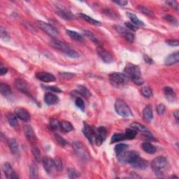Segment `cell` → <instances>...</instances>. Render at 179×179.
<instances>
[{"label": "cell", "mask_w": 179, "mask_h": 179, "mask_svg": "<svg viewBox=\"0 0 179 179\" xmlns=\"http://www.w3.org/2000/svg\"><path fill=\"white\" fill-rule=\"evenodd\" d=\"M125 74L137 85H141L144 83L140 68L133 64H127L124 70Z\"/></svg>", "instance_id": "6da1fadb"}, {"label": "cell", "mask_w": 179, "mask_h": 179, "mask_svg": "<svg viewBox=\"0 0 179 179\" xmlns=\"http://www.w3.org/2000/svg\"><path fill=\"white\" fill-rule=\"evenodd\" d=\"M151 169L157 176H162L169 168V162L165 157L158 156L154 158L151 164Z\"/></svg>", "instance_id": "7a4b0ae2"}, {"label": "cell", "mask_w": 179, "mask_h": 179, "mask_svg": "<svg viewBox=\"0 0 179 179\" xmlns=\"http://www.w3.org/2000/svg\"><path fill=\"white\" fill-rule=\"evenodd\" d=\"M109 80L111 84L116 88H120L127 84L129 78L125 74L113 72L109 74Z\"/></svg>", "instance_id": "3957f363"}, {"label": "cell", "mask_w": 179, "mask_h": 179, "mask_svg": "<svg viewBox=\"0 0 179 179\" xmlns=\"http://www.w3.org/2000/svg\"><path fill=\"white\" fill-rule=\"evenodd\" d=\"M73 148L77 157L83 162H88L90 160V156L87 148L85 147V146L81 142L78 141H74L73 143Z\"/></svg>", "instance_id": "277c9868"}, {"label": "cell", "mask_w": 179, "mask_h": 179, "mask_svg": "<svg viewBox=\"0 0 179 179\" xmlns=\"http://www.w3.org/2000/svg\"><path fill=\"white\" fill-rule=\"evenodd\" d=\"M115 110L118 115L122 117H131L132 112L129 106L123 100L118 99L115 103Z\"/></svg>", "instance_id": "5b68a950"}, {"label": "cell", "mask_w": 179, "mask_h": 179, "mask_svg": "<svg viewBox=\"0 0 179 179\" xmlns=\"http://www.w3.org/2000/svg\"><path fill=\"white\" fill-rule=\"evenodd\" d=\"M37 25L45 33L51 36V37H55L58 35L59 32L58 29H57L55 27L52 26L49 23H46L43 21H37Z\"/></svg>", "instance_id": "8992f818"}, {"label": "cell", "mask_w": 179, "mask_h": 179, "mask_svg": "<svg viewBox=\"0 0 179 179\" xmlns=\"http://www.w3.org/2000/svg\"><path fill=\"white\" fill-rule=\"evenodd\" d=\"M97 54L99 55L100 58L102 59L104 62L106 64H110L114 61V58L111 53L107 51L106 49H104L103 47L98 46L97 48Z\"/></svg>", "instance_id": "52a82bcc"}, {"label": "cell", "mask_w": 179, "mask_h": 179, "mask_svg": "<svg viewBox=\"0 0 179 179\" xmlns=\"http://www.w3.org/2000/svg\"><path fill=\"white\" fill-rule=\"evenodd\" d=\"M107 136V130L104 127H98L95 131V141L97 146H101L103 144L104 140L106 139Z\"/></svg>", "instance_id": "ba28073f"}, {"label": "cell", "mask_w": 179, "mask_h": 179, "mask_svg": "<svg viewBox=\"0 0 179 179\" xmlns=\"http://www.w3.org/2000/svg\"><path fill=\"white\" fill-rule=\"evenodd\" d=\"M114 28L116 30H117L118 33L123 36L128 42L130 43L134 42L135 37H134V35L132 33V32H130L129 30H127V29H126L125 28H123V27L119 25H115L114 26Z\"/></svg>", "instance_id": "9c48e42d"}, {"label": "cell", "mask_w": 179, "mask_h": 179, "mask_svg": "<svg viewBox=\"0 0 179 179\" xmlns=\"http://www.w3.org/2000/svg\"><path fill=\"white\" fill-rule=\"evenodd\" d=\"M15 86L18 89V90L23 93L30 95V88H29L28 83L25 80L21 79H17L15 80Z\"/></svg>", "instance_id": "30bf717a"}, {"label": "cell", "mask_w": 179, "mask_h": 179, "mask_svg": "<svg viewBox=\"0 0 179 179\" xmlns=\"http://www.w3.org/2000/svg\"><path fill=\"white\" fill-rule=\"evenodd\" d=\"M2 170L5 175V176L8 179L19 178L18 175L15 172L13 168H12V166L8 162H5L4 165H2Z\"/></svg>", "instance_id": "8fae6325"}, {"label": "cell", "mask_w": 179, "mask_h": 179, "mask_svg": "<svg viewBox=\"0 0 179 179\" xmlns=\"http://www.w3.org/2000/svg\"><path fill=\"white\" fill-rule=\"evenodd\" d=\"M83 133L85 136L86 138L88 139V141L92 144L95 138V130L92 129V127L86 123H83Z\"/></svg>", "instance_id": "7c38bea8"}, {"label": "cell", "mask_w": 179, "mask_h": 179, "mask_svg": "<svg viewBox=\"0 0 179 179\" xmlns=\"http://www.w3.org/2000/svg\"><path fill=\"white\" fill-rule=\"evenodd\" d=\"M56 7L58 8V11H56L57 14L60 16L62 18L65 20H72L74 19V14L71 13V11L67 9L66 8L62 7L61 5H57Z\"/></svg>", "instance_id": "4fadbf2b"}, {"label": "cell", "mask_w": 179, "mask_h": 179, "mask_svg": "<svg viewBox=\"0 0 179 179\" xmlns=\"http://www.w3.org/2000/svg\"><path fill=\"white\" fill-rule=\"evenodd\" d=\"M50 46L54 48V49L61 50V51H63L64 53L67 51L68 49H70L69 46L67 43L64 42V41H59L58 39H52L50 41Z\"/></svg>", "instance_id": "5bb4252c"}, {"label": "cell", "mask_w": 179, "mask_h": 179, "mask_svg": "<svg viewBox=\"0 0 179 179\" xmlns=\"http://www.w3.org/2000/svg\"><path fill=\"white\" fill-rule=\"evenodd\" d=\"M24 133H25L27 139L32 144H34L37 141V136L30 125H26L24 126Z\"/></svg>", "instance_id": "9a60e30c"}, {"label": "cell", "mask_w": 179, "mask_h": 179, "mask_svg": "<svg viewBox=\"0 0 179 179\" xmlns=\"http://www.w3.org/2000/svg\"><path fill=\"white\" fill-rule=\"evenodd\" d=\"M15 114L21 120L25 122H29L30 120V114H29L28 111H27L25 109L16 108L15 109Z\"/></svg>", "instance_id": "2e32d148"}, {"label": "cell", "mask_w": 179, "mask_h": 179, "mask_svg": "<svg viewBox=\"0 0 179 179\" xmlns=\"http://www.w3.org/2000/svg\"><path fill=\"white\" fill-rule=\"evenodd\" d=\"M42 162L45 171H46L49 174H51L53 171V169H55L54 160L49 157H45L43 159Z\"/></svg>", "instance_id": "e0dca14e"}, {"label": "cell", "mask_w": 179, "mask_h": 179, "mask_svg": "<svg viewBox=\"0 0 179 179\" xmlns=\"http://www.w3.org/2000/svg\"><path fill=\"white\" fill-rule=\"evenodd\" d=\"M36 77L44 83H51L56 80L55 77L53 74L48 72H38L36 74Z\"/></svg>", "instance_id": "ac0fdd59"}, {"label": "cell", "mask_w": 179, "mask_h": 179, "mask_svg": "<svg viewBox=\"0 0 179 179\" xmlns=\"http://www.w3.org/2000/svg\"><path fill=\"white\" fill-rule=\"evenodd\" d=\"M143 119L146 123H151L153 118V108L151 105H147L143 110Z\"/></svg>", "instance_id": "d6986e66"}, {"label": "cell", "mask_w": 179, "mask_h": 179, "mask_svg": "<svg viewBox=\"0 0 179 179\" xmlns=\"http://www.w3.org/2000/svg\"><path fill=\"white\" fill-rule=\"evenodd\" d=\"M8 145L12 154L15 156L18 157L20 156V148L16 140L14 139H10L8 141Z\"/></svg>", "instance_id": "ffe728a7"}, {"label": "cell", "mask_w": 179, "mask_h": 179, "mask_svg": "<svg viewBox=\"0 0 179 179\" xmlns=\"http://www.w3.org/2000/svg\"><path fill=\"white\" fill-rule=\"evenodd\" d=\"M59 98L52 92H47L44 96V101L48 105H54L58 102Z\"/></svg>", "instance_id": "44dd1931"}, {"label": "cell", "mask_w": 179, "mask_h": 179, "mask_svg": "<svg viewBox=\"0 0 179 179\" xmlns=\"http://www.w3.org/2000/svg\"><path fill=\"white\" fill-rule=\"evenodd\" d=\"M179 62V53L178 51L173 53L169 55L165 58V63L167 66H170V65H173L178 63Z\"/></svg>", "instance_id": "7402d4cb"}, {"label": "cell", "mask_w": 179, "mask_h": 179, "mask_svg": "<svg viewBox=\"0 0 179 179\" xmlns=\"http://www.w3.org/2000/svg\"><path fill=\"white\" fill-rule=\"evenodd\" d=\"M132 166L135 169L144 170L148 167V162L147 160L142 159L141 157H139L138 158H137V160L135 161V162H134L132 164Z\"/></svg>", "instance_id": "603a6c76"}, {"label": "cell", "mask_w": 179, "mask_h": 179, "mask_svg": "<svg viewBox=\"0 0 179 179\" xmlns=\"http://www.w3.org/2000/svg\"><path fill=\"white\" fill-rule=\"evenodd\" d=\"M0 92L5 97H11L12 95V90L10 86L4 83H2L0 84Z\"/></svg>", "instance_id": "cb8c5ba5"}, {"label": "cell", "mask_w": 179, "mask_h": 179, "mask_svg": "<svg viewBox=\"0 0 179 179\" xmlns=\"http://www.w3.org/2000/svg\"><path fill=\"white\" fill-rule=\"evenodd\" d=\"M141 148L146 153L148 154H154L156 153V146H153L152 144L149 142H144L141 144Z\"/></svg>", "instance_id": "d4e9b609"}, {"label": "cell", "mask_w": 179, "mask_h": 179, "mask_svg": "<svg viewBox=\"0 0 179 179\" xmlns=\"http://www.w3.org/2000/svg\"><path fill=\"white\" fill-rule=\"evenodd\" d=\"M164 92H165L166 100L169 101H174L176 100V94L173 88L171 87H165L164 88Z\"/></svg>", "instance_id": "484cf974"}, {"label": "cell", "mask_w": 179, "mask_h": 179, "mask_svg": "<svg viewBox=\"0 0 179 179\" xmlns=\"http://www.w3.org/2000/svg\"><path fill=\"white\" fill-rule=\"evenodd\" d=\"M59 129H61L62 132L67 133L72 131L74 130V127L69 122L63 120L62 122H59Z\"/></svg>", "instance_id": "4316f807"}, {"label": "cell", "mask_w": 179, "mask_h": 179, "mask_svg": "<svg viewBox=\"0 0 179 179\" xmlns=\"http://www.w3.org/2000/svg\"><path fill=\"white\" fill-rule=\"evenodd\" d=\"M127 15L128 16V17L130 18L131 23H132L134 25H136V27L144 26V23H143V21H141V20H140L136 15L131 13H127Z\"/></svg>", "instance_id": "83f0119b"}, {"label": "cell", "mask_w": 179, "mask_h": 179, "mask_svg": "<svg viewBox=\"0 0 179 179\" xmlns=\"http://www.w3.org/2000/svg\"><path fill=\"white\" fill-rule=\"evenodd\" d=\"M139 157V153L136 151H130L127 152V163H129L130 165L135 162L137 160V158Z\"/></svg>", "instance_id": "f1b7e54d"}, {"label": "cell", "mask_w": 179, "mask_h": 179, "mask_svg": "<svg viewBox=\"0 0 179 179\" xmlns=\"http://www.w3.org/2000/svg\"><path fill=\"white\" fill-rule=\"evenodd\" d=\"M79 16H80L81 18H83V20H85L86 22H88L90 24H92V25H95V26H100L101 25V23L98 21V20H96L92 18L90 16H87L86 14H83V13H80Z\"/></svg>", "instance_id": "f546056e"}, {"label": "cell", "mask_w": 179, "mask_h": 179, "mask_svg": "<svg viewBox=\"0 0 179 179\" xmlns=\"http://www.w3.org/2000/svg\"><path fill=\"white\" fill-rule=\"evenodd\" d=\"M67 34L69 35V37L71 38H72V39L75 40V41H83V40H84V38H83V36L81 34H79L78 32H76L75 31H72V30H69V29H67Z\"/></svg>", "instance_id": "4dcf8cb0"}, {"label": "cell", "mask_w": 179, "mask_h": 179, "mask_svg": "<svg viewBox=\"0 0 179 179\" xmlns=\"http://www.w3.org/2000/svg\"><path fill=\"white\" fill-rule=\"evenodd\" d=\"M76 91L77 92H78L79 95H81L82 97H84L85 98H88L91 96L90 92L88 90V89L87 88L83 85H79Z\"/></svg>", "instance_id": "1f68e13d"}, {"label": "cell", "mask_w": 179, "mask_h": 179, "mask_svg": "<svg viewBox=\"0 0 179 179\" xmlns=\"http://www.w3.org/2000/svg\"><path fill=\"white\" fill-rule=\"evenodd\" d=\"M32 153L35 158V160L38 162H41L42 160V157H41V154L40 150L38 149L37 146L33 144L32 146Z\"/></svg>", "instance_id": "d6a6232c"}, {"label": "cell", "mask_w": 179, "mask_h": 179, "mask_svg": "<svg viewBox=\"0 0 179 179\" xmlns=\"http://www.w3.org/2000/svg\"><path fill=\"white\" fill-rule=\"evenodd\" d=\"M17 115L13 113H8L7 115V120L8 123L11 127H16L18 125V120Z\"/></svg>", "instance_id": "836d02e7"}, {"label": "cell", "mask_w": 179, "mask_h": 179, "mask_svg": "<svg viewBox=\"0 0 179 179\" xmlns=\"http://www.w3.org/2000/svg\"><path fill=\"white\" fill-rule=\"evenodd\" d=\"M29 176L30 178L35 179L38 178V167L35 164H32L29 166Z\"/></svg>", "instance_id": "e575fe53"}, {"label": "cell", "mask_w": 179, "mask_h": 179, "mask_svg": "<svg viewBox=\"0 0 179 179\" xmlns=\"http://www.w3.org/2000/svg\"><path fill=\"white\" fill-rule=\"evenodd\" d=\"M137 135V131L136 130H134V128H128L126 130H125V136L126 139H133L135 138Z\"/></svg>", "instance_id": "d590c367"}, {"label": "cell", "mask_w": 179, "mask_h": 179, "mask_svg": "<svg viewBox=\"0 0 179 179\" xmlns=\"http://www.w3.org/2000/svg\"><path fill=\"white\" fill-rule=\"evenodd\" d=\"M125 139H126V138H125V134L115 133L111 137V144H114V143L120 141H123V140H125Z\"/></svg>", "instance_id": "8d00e7d4"}, {"label": "cell", "mask_w": 179, "mask_h": 179, "mask_svg": "<svg viewBox=\"0 0 179 179\" xmlns=\"http://www.w3.org/2000/svg\"><path fill=\"white\" fill-rule=\"evenodd\" d=\"M127 151H124L120 153L117 154V159L118 162L121 164H126L127 159Z\"/></svg>", "instance_id": "74e56055"}, {"label": "cell", "mask_w": 179, "mask_h": 179, "mask_svg": "<svg viewBox=\"0 0 179 179\" xmlns=\"http://www.w3.org/2000/svg\"><path fill=\"white\" fill-rule=\"evenodd\" d=\"M141 92L142 95L146 98H150L153 96V91L152 89L148 86H144L141 89Z\"/></svg>", "instance_id": "f35d334b"}, {"label": "cell", "mask_w": 179, "mask_h": 179, "mask_svg": "<svg viewBox=\"0 0 179 179\" xmlns=\"http://www.w3.org/2000/svg\"><path fill=\"white\" fill-rule=\"evenodd\" d=\"M131 127L134 128V130L140 131V132H148V130L147 129V127L144 125H143L141 124H140L139 123H132L131 124Z\"/></svg>", "instance_id": "ab89813d"}, {"label": "cell", "mask_w": 179, "mask_h": 179, "mask_svg": "<svg viewBox=\"0 0 179 179\" xmlns=\"http://www.w3.org/2000/svg\"><path fill=\"white\" fill-rule=\"evenodd\" d=\"M138 9L141 11L142 13L146 15V16H147L148 17H155V15L153 13V11L149 9L147 7H144V6L139 5L138 7Z\"/></svg>", "instance_id": "60d3db41"}, {"label": "cell", "mask_w": 179, "mask_h": 179, "mask_svg": "<svg viewBox=\"0 0 179 179\" xmlns=\"http://www.w3.org/2000/svg\"><path fill=\"white\" fill-rule=\"evenodd\" d=\"M83 34H84V35L86 37L90 38V39L93 41V42L95 43L99 42V39H98V38L95 35V34L92 33V32L88 31V30H84L83 31Z\"/></svg>", "instance_id": "b9f144b4"}, {"label": "cell", "mask_w": 179, "mask_h": 179, "mask_svg": "<svg viewBox=\"0 0 179 179\" xmlns=\"http://www.w3.org/2000/svg\"><path fill=\"white\" fill-rule=\"evenodd\" d=\"M53 160H54L55 169L58 172H61L63 170V165H62V160L58 157H55V159H53Z\"/></svg>", "instance_id": "7bdbcfd3"}, {"label": "cell", "mask_w": 179, "mask_h": 179, "mask_svg": "<svg viewBox=\"0 0 179 179\" xmlns=\"http://www.w3.org/2000/svg\"><path fill=\"white\" fill-rule=\"evenodd\" d=\"M64 54L66 55L67 56L71 58H78L80 57V54L76 52V50H72V49H68L67 51L64 52Z\"/></svg>", "instance_id": "ee69618b"}, {"label": "cell", "mask_w": 179, "mask_h": 179, "mask_svg": "<svg viewBox=\"0 0 179 179\" xmlns=\"http://www.w3.org/2000/svg\"><path fill=\"white\" fill-rule=\"evenodd\" d=\"M127 148H128V145L125 144H119L115 146L114 151L115 152V153L118 154L124 151H126Z\"/></svg>", "instance_id": "f6af8a7d"}, {"label": "cell", "mask_w": 179, "mask_h": 179, "mask_svg": "<svg viewBox=\"0 0 179 179\" xmlns=\"http://www.w3.org/2000/svg\"><path fill=\"white\" fill-rule=\"evenodd\" d=\"M67 172H68V176L69 178H76L80 176L79 173L74 168H69Z\"/></svg>", "instance_id": "bcb514c9"}, {"label": "cell", "mask_w": 179, "mask_h": 179, "mask_svg": "<svg viewBox=\"0 0 179 179\" xmlns=\"http://www.w3.org/2000/svg\"><path fill=\"white\" fill-rule=\"evenodd\" d=\"M75 104L79 109L81 110V111H83L85 110V103H84V101H83V100L81 97H79L76 98V101H75Z\"/></svg>", "instance_id": "7dc6e473"}, {"label": "cell", "mask_w": 179, "mask_h": 179, "mask_svg": "<svg viewBox=\"0 0 179 179\" xmlns=\"http://www.w3.org/2000/svg\"><path fill=\"white\" fill-rule=\"evenodd\" d=\"M50 128L52 130H56L59 128V122L56 119H52L50 122Z\"/></svg>", "instance_id": "c3c4849f"}, {"label": "cell", "mask_w": 179, "mask_h": 179, "mask_svg": "<svg viewBox=\"0 0 179 179\" xmlns=\"http://www.w3.org/2000/svg\"><path fill=\"white\" fill-rule=\"evenodd\" d=\"M165 110H166V107L165 106V104H158L156 107V111L158 115H163L164 113L165 112Z\"/></svg>", "instance_id": "681fc988"}, {"label": "cell", "mask_w": 179, "mask_h": 179, "mask_svg": "<svg viewBox=\"0 0 179 179\" xmlns=\"http://www.w3.org/2000/svg\"><path fill=\"white\" fill-rule=\"evenodd\" d=\"M55 139H56L57 142H58L59 145H61L62 146H64L65 145L67 144V141H65V139L63 138V137L59 136V134H55Z\"/></svg>", "instance_id": "f907efd6"}, {"label": "cell", "mask_w": 179, "mask_h": 179, "mask_svg": "<svg viewBox=\"0 0 179 179\" xmlns=\"http://www.w3.org/2000/svg\"><path fill=\"white\" fill-rule=\"evenodd\" d=\"M163 18H164V19L166 20V21L169 23L174 24V25H177L178 24L177 20L176 19L174 16H171V15H166V16H165Z\"/></svg>", "instance_id": "816d5d0a"}, {"label": "cell", "mask_w": 179, "mask_h": 179, "mask_svg": "<svg viewBox=\"0 0 179 179\" xmlns=\"http://www.w3.org/2000/svg\"><path fill=\"white\" fill-rule=\"evenodd\" d=\"M125 25L126 26V28H128L131 31L136 32L137 29H138V27H136V25H134L131 22H125Z\"/></svg>", "instance_id": "f5cc1de1"}, {"label": "cell", "mask_w": 179, "mask_h": 179, "mask_svg": "<svg viewBox=\"0 0 179 179\" xmlns=\"http://www.w3.org/2000/svg\"><path fill=\"white\" fill-rule=\"evenodd\" d=\"M0 35H1V38L3 40H8L9 39V35H8V32L6 31V29L4 28H1V32H0Z\"/></svg>", "instance_id": "db71d44e"}, {"label": "cell", "mask_w": 179, "mask_h": 179, "mask_svg": "<svg viewBox=\"0 0 179 179\" xmlns=\"http://www.w3.org/2000/svg\"><path fill=\"white\" fill-rule=\"evenodd\" d=\"M43 87L44 88V89L47 90H50V91H53L55 92H61L62 90L59 88L55 87V86H43Z\"/></svg>", "instance_id": "11a10c76"}, {"label": "cell", "mask_w": 179, "mask_h": 179, "mask_svg": "<svg viewBox=\"0 0 179 179\" xmlns=\"http://www.w3.org/2000/svg\"><path fill=\"white\" fill-rule=\"evenodd\" d=\"M166 4H168L169 7H171L174 8H176V9L178 10V6L177 2L176 1H167V2H166Z\"/></svg>", "instance_id": "9f6ffc18"}, {"label": "cell", "mask_w": 179, "mask_h": 179, "mask_svg": "<svg viewBox=\"0 0 179 179\" xmlns=\"http://www.w3.org/2000/svg\"><path fill=\"white\" fill-rule=\"evenodd\" d=\"M166 43L170 46H178L179 44L178 40H167L166 41Z\"/></svg>", "instance_id": "6f0895ef"}, {"label": "cell", "mask_w": 179, "mask_h": 179, "mask_svg": "<svg viewBox=\"0 0 179 179\" xmlns=\"http://www.w3.org/2000/svg\"><path fill=\"white\" fill-rule=\"evenodd\" d=\"M60 75L62 76H63L64 79H70L71 77H73L74 76V74H71L69 72H64V73H62L60 74Z\"/></svg>", "instance_id": "680465c9"}, {"label": "cell", "mask_w": 179, "mask_h": 179, "mask_svg": "<svg viewBox=\"0 0 179 179\" xmlns=\"http://www.w3.org/2000/svg\"><path fill=\"white\" fill-rule=\"evenodd\" d=\"M113 2L115 3L116 4L120 6V7H125L128 3V2L125 1V0H122V1H113Z\"/></svg>", "instance_id": "91938a15"}, {"label": "cell", "mask_w": 179, "mask_h": 179, "mask_svg": "<svg viewBox=\"0 0 179 179\" xmlns=\"http://www.w3.org/2000/svg\"><path fill=\"white\" fill-rule=\"evenodd\" d=\"M144 60H145V62H146V63H148V64H153V59H152L150 58V57H149L147 55H144Z\"/></svg>", "instance_id": "94428289"}, {"label": "cell", "mask_w": 179, "mask_h": 179, "mask_svg": "<svg viewBox=\"0 0 179 179\" xmlns=\"http://www.w3.org/2000/svg\"><path fill=\"white\" fill-rule=\"evenodd\" d=\"M8 69L7 68L2 67V64L1 68H0V75H1V76L4 75V74H6L8 72Z\"/></svg>", "instance_id": "6125c7cd"}, {"label": "cell", "mask_w": 179, "mask_h": 179, "mask_svg": "<svg viewBox=\"0 0 179 179\" xmlns=\"http://www.w3.org/2000/svg\"><path fill=\"white\" fill-rule=\"evenodd\" d=\"M174 117H175V119L178 122V110H176V111L174 112Z\"/></svg>", "instance_id": "be15d7a7"}, {"label": "cell", "mask_w": 179, "mask_h": 179, "mask_svg": "<svg viewBox=\"0 0 179 179\" xmlns=\"http://www.w3.org/2000/svg\"><path fill=\"white\" fill-rule=\"evenodd\" d=\"M131 176H132V178H140V176H137V175H136V174H134V173H132V174H131Z\"/></svg>", "instance_id": "e7e4bbea"}, {"label": "cell", "mask_w": 179, "mask_h": 179, "mask_svg": "<svg viewBox=\"0 0 179 179\" xmlns=\"http://www.w3.org/2000/svg\"><path fill=\"white\" fill-rule=\"evenodd\" d=\"M171 178H178V176H172Z\"/></svg>", "instance_id": "03108f58"}]
</instances>
